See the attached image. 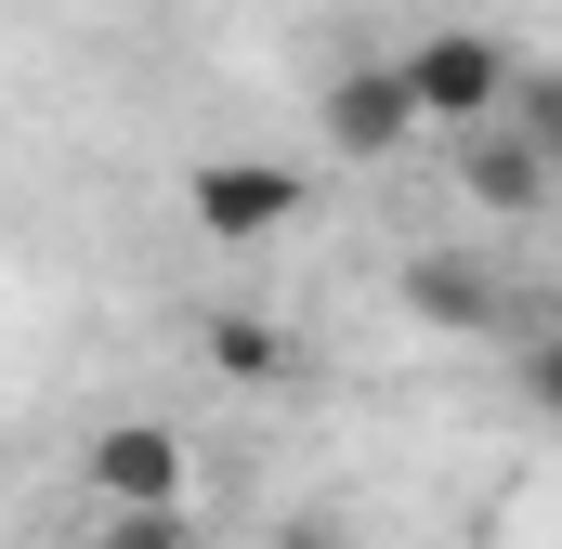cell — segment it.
Returning a JSON list of instances; mask_svg holds the SVG:
<instances>
[{
    "instance_id": "cell-1",
    "label": "cell",
    "mask_w": 562,
    "mask_h": 549,
    "mask_svg": "<svg viewBox=\"0 0 562 549\" xmlns=\"http://www.w3.org/2000/svg\"><path fill=\"white\" fill-rule=\"evenodd\" d=\"M393 66H406V92H419V132H484V119L510 105V79H524V53H510L497 26H431Z\"/></svg>"
},
{
    "instance_id": "cell-3",
    "label": "cell",
    "mask_w": 562,
    "mask_h": 549,
    "mask_svg": "<svg viewBox=\"0 0 562 549\" xmlns=\"http://www.w3.org/2000/svg\"><path fill=\"white\" fill-rule=\"evenodd\" d=\"M183 210H196L210 249H262V236L301 223V170H276V157H210V170L183 183Z\"/></svg>"
},
{
    "instance_id": "cell-2",
    "label": "cell",
    "mask_w": 562,
    "mask_h": 549,
    "mask_svg": "<svg viewBox=\"0 0 562 549\" xmlns=\"http://www.w3.org/2000/svg\"><path fill=\"white\" fill-rule=\"evenodd\" d=\"M314 132H327V157H353V170L406 157V144H419V92H406V66H393V53H353V66L327 79Z\"/></svg>"
},
{
    "instance_id": "cell-11",
    "label": "cell",
    "mask_w": 562,
    "mask_h": 549,
    "mask_svg": "<svg viewBox=\"0 0 562 549\" xmlns=\"http://www.w3.org/2000/svg\"><path fill=\"white\" fill-rule=\"evenodd\" d=\"M276 549H353V537H340V524H327V511H301V524H288Z\"/></svg>"
},
{
    "instance_id": "cell-4",
    "label": "cell",
    "mask_w": 562,
    "mask_h": 549,
    "mask_svg": "<svg viewBox=\"0 0 562 549\" xmlns=\"http://www.w3.org/2000/svg\"><path fill=\"white\" fill-rule=\"evenodd\" d=\"M79 471H92V497H105V511H183V471H196V458H183V432H170V418H105Z\"/></svg>"
},
{
    "instance_id": "cell-8",
    "label": "cell",
    "mask_w": 562,
    "mask_h": 549,
    "mask_svg": "<svg viewBox=\"0 0 562 549\" xmlns=\"http://www.w3.org/2000/svg\"><path fill=\"white\" fill-rule=\"evenodd\" d=\"M510 132L562 170V66H524V79H510Z\"/></svg>"
},
{
    "instance_id": "cell-9",
    "label": "cell",
    "mask_w": 562,
    "mask_h": 549,
    "mask_svg": "<svg viewBox=\"0 0 562 549\" xmlns=\"http://www.w3.org/2000/svg\"><path fill=\"white\" fill-rule=\"evenodd\" d=\"M105 549H196L183 511H105Z\"/></svg>"
},
{
    "instance_id": "cell-5",
    "label": "cell",
    "mask_w": 562,
    "mask_h": 549,
    "mask_svg": "<svg viewBox=\"0 0 562 549\" xmlns=\"http://www.w3.org/2000/svg\"><path fill=\"white\" fill-rule=\"evenodd\" d=\"M550 183H562V170H550L524 132H497V119H484V132H458V197H471L484 223H524V210H550Z\"/></svg>"
},
{
    "instance_id": "cell-7",
    "label": "cell",
    "mask_w": 562,
    "mask_h": 549,
    "mask_svg": "<svg viewBox=\"0 0 562 549\" xmlns=\"http://www.w3.org/2000/svg\"><path fill=\"white\" fill-rule=\"evenodd\" d=\"M210 367L262 393V380H288V327H262V314H210Z\"/></svg>"
},
{
    "instance_id": "cell-6",
    "label": "cell",
    "mask_w": 562,
    "mask_h": 549,
    "mask_svg": "<svg viewBox=\"0 0 562 549\" xmlns=\"http://www.w3.org/2000/svg\"><path fill=\"white\" fill-rule=\"evenodd\" d=\"M406 314L471 340V327H497V274H484V262H458V249H419V262H406Z\"/></svg>"
},
{
    "instance_id": "cell-10",
    "label": "cell",
    "mask_w": 562,
    "mask_h": 549,
    "mask_svg": "<svg viewBox=\"0 0 562 549\" xmlns=\"http://www.w3.org/2000/svg\"><path fill=\"white\" fill-rule=\"evenodd\" d=\"M524 393H537V406L562 418V327H550V340H537V367H524Z\"/></svg>"
}]
</instances>
